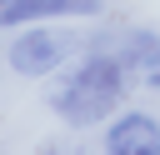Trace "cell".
<instances>
[{
	"instance_id": "7a4b0ae2",
	"label": "cell",
	"mask_w": 160,
	"mask_h": 155,
	"mask_svg": "<svg viewBox=\"0 0 160 155\" xmlns=\"http://www.w3.org/2000/svg\"><path fill=\"white\" fill-rule=\"evenodd\" d=\"M70 55H75V35H55V30H45L40 20H35V25H20V35H15L10 50H5L10 70H15V75H30V80L60 70Z\"/></svg>"
},
{
	"instance_id": "8992f818",
	"label": "cell",
	"mask_w": 160,
	"mask_h": 155,
	"mask_svg": "<svg viewBox=\"0 0 160 155\" xmlns=\"http://www.w3.org/2000/svg\"><path fill=\"white\" fill-rule=\"evenodd\" d=\"M145 85H150V90H160V65H155V70H145Z\"/></svg>"
},
{
	"instance_id": "52a82bcc",
	"label": "cell",
	"mask_w": 160,
	"mask_h": 155,
	"mask_svg": "<svg viewBox=\"0 0 160 155\" xmlns=\"http://www.w3.org/2000/svg\"><path fill=\"white\" fill-rule=\"evenodd\" d=\"M0 5H10V0H0Z\"/></svg>"
},
{
	"instance_id": "277c9868",
	"label": "cell",
	"mask_w": 160,
	"mask_h": 155,
	"mask_svg": "<svg viewBox=\"0 0 160 155\" xmlns=\"http://www.w3.org/2000/svg\"><path fill=\"white\" fill-rule=\"evenodd\" d=\"M105 0H10L0 5V30H20L35 20H60V15H100Z\"/></svg>"
},
{
	"instance_id": "3957f363",
	"label": "cell",
	"mask_w": 160,
	"mask_h": 155,
	"mask_svg": "<svg viewBox=\"0 0 160 155\" xmlns=\"http://www.w3.org/2000/svg\"><path fill=\"white\" fill-rule=\"evenodd\" d=\"M105 150L110 155H160V120L145 110H125L110 120L105 130Z\"/></svg>"
},
{
	"instance_id": "5b68a950",
	"label": "cell",
	"mask_w": 160,
	"mask_h": 155,
	"mask_svg": "<svg viewBox=\"0 0 160 155\" xmlns=\"http://www.w3.org/2000/svg\"><path fill=\"white\" fill-rule=\"evenodd\" d=\"M90 45H105V50H115L130 70H155L160 65V35H150V30H125V35H90Z\"/></svg>"
},
{
	"instance_id": "6da1fadb",
	"label": "cell",
	"mask_w": 160,
	"mask_h": 155,
	"mask_svg": "<svg viewBox=\"0 0 160 155\" xmlns=\"http://www.w3.org/2000/svg\"><path fill=\"white\" fill-rule=\"evenodd\" d=\"M130 65L105 50V45H85V55L65 70V80L50 90V110L65 120V125H100L120 100H125V80Z\"/></svg>"
}]
</instances>
